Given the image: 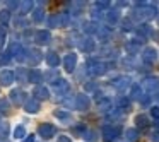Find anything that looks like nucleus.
<instances>
[{"instance_id": "f257e3e1", "label": "nucleus", "mask_w": 159, "mask_h": 142, "mask_svg": "<svg viewBox=\"0 0 159 142\" xmlns=\"http://www.w3.org/2000/svg\"><path fill=\"white\" fill-rule=\"evenodd\" d=\"M16 79V74L12 70H2L0 72V84L2 86H11Z\"/></svg>"}, {"instance_id": "f03ea898", "label": "nucleus", "mask_w": 159, "mask_h": 142, "mask_svg": "<svg viewBox=\"0 0 159 142\" xmlns=\"http://www.w3.org/2000/svg\"><path fill=\"white\" fill-rule=\"evenodd\" d=\"M53 134H55V128H53V125H50V123H43V125H39V135H41L43 139H50V137H53Z\"/></svg>"}, {"instance_id": "7ed1b4c3", "label": "nucleus", "mask_w": 159, "mask_h": 142, "mask_svg": "<svg viewBox=\"0 0 159 142\" xmlns=\"http://www.w3.org/2000/svg\"><path fill=\"white\" fill-rule=\"evenodd\" d=\"M63 65H65V70H67V72H72L74 67H75V55H74V53L67 55L65 60H63Z\"/></svg>"}, {"instance_id": "20e7f679", "label": "nucleus", "mask_w": 159, "mask_h": 142, "mask_svg": "<svg viewBox=\"0 0 159 142\" xmlns=\"http://www.w3.org/2000/svg\"><path fill=\"white\" fill-rule=\"evenodd\" d=\"M24 108H26V111H28V113H36V111L39 110V103L36 99H29V101H26Z\"/></svg>"}, {"instance_id": "39448f33", "label": "nucleus", "mask_w": 159, "mask_h": 142, "mask_svg": "<svg viewBox=\"0 0 159 142\" xmlns=\"http://www.w3.org/2000/svg\"><path fill=\"white\" fill-rule=\"evenodd\" d=\"M36 41H38L39 45H46V43L50 41V33L48 31H38V34H36Z\"/></svg>"}, {"instance_id": "423d86ee", "label": "nucleus", "mask_w": 159, "mask_h": 142, "mask_svg": "<svg viewBox=\"0 0 159 142\" xmlns=\"http://www.w3.org/2000/svg\"><path fill=\"white\" fill-rule=\"evenodd\" d=\"M34 96L39 98V99H48L50 93H48V89H46V87H36V89H34Z\"/></svg>"}, {"instance_id": "0eeeda50", "label": "nucleus", "mask_w": 159, "mask_h": 142, "mask_svg": "<svg viewBox=\"0 0 159 142\" xmlns=\"http://www.w3.org/2000/svg\"><path fill=\"white\" fill-rule=\"evenodd\" d=\"M41 79H43V76L39 74V70H31V72H29V80H31V82L39 84Z\"/></svg>"}, {"instance_id": "6e6552de", "label": "nucleus", "mask_w": 159, "mask_h": 142, "mask_svg": "<svg viewBox=\"0 0 159 142\" xmlns=\"http://www.w3.org/2000/svg\"><path fill=\"white\" fill-rule=\"evenodd\" d=\"M67 86H69V84H67L65 80H57V82L53 84V91H55V93H63V91L67 89Z\"/></svg>"}, {"instance_id": "1a4fd4ad", "label": "nucleus", "mask_w": 159, "mask_h": 142, "mask_svg": "<svg viewBox=\"0 0 159 142\" xmlns=\"http://www.w3.org/2000/svg\"><path fill=\"white\" fill-rule=\"evenodd\" d=\"M11 98H12V99H14V103H16V104H19V103H21V101H22V98H26V96H24V93H22V91L16 89V91H12Z\"/></svg>"}, {"instance_id": "9d476101", "label": "nucleus", "mask_w": 159, "mask_h": 142, "mask_svg": "<svg viewBox=\"0 0 159 142\" xmlns=\"http://www.w3.org/2000/svg\"><path fill=\"white\" fill-rule=\"evenodd\" d=\"M58 63H60V58H58V55H57L55 52L48 53V65H52V67H57Z\"/></svg>"}, {"instance_id": "9b49d317", "label": "nucleus", "mask_w": 159, "mask_h": 142, "mask_svg": "<svg viewBox=\"0 0 159 142\" xmlns=\"http://www.w3.org/2000/svg\"><path fill=\"white\" fill-rule=\"evenodd\" d=\"M9 16H11V14H9V11H2V12H0V22H2V24H7V22H9Z\"/></svg>"}, {"instance_id": "f8f14e48", "label": "nucleus", "mask_w": 159, "mask_h": 142, "mask_svg": "<svg viewBox=\"0 0 159 142\" xmlns=\"http://www.w3.org/2000/svg\"><path fill=\"white\" fill-rule=\"evenodd\" d=\"M43 16H45V11H43V7L36 9V11H34V21H41Z\"/></svg>"}, {"instance_id": "ddd939ff", "label": "nucleus", "mask_w": 159, "mask_h": 142, "mask_svg": "<svg viewBox=\"0 0 159 142\" xmlns=\"http://www.w3.org/2000/svg\"><path fill=\"white\" fill-rule=\"evenodd\" d=\"M33 7H34V5H33V2H24V4L21 5V11L22 12H29Z\"/></svg>"}, {"instance_id": "4468645a", "label": "nucleus", "mask_w": 159, "mask_h": 142, "mask_svg": "<svg viewBox=\"0 0 159 142\" xmlns=\"http://www.w3.org/2000/svg\"><path fill=\"white\" fill-rule=\"evenodd\" d=\"M14 137H16V139H21V137H24V127H17V128H16V132H14Z\"/></svg>"}, {"instance_id": "2eb2a0df", "label": "nucleus", "mask_w": 159, "mask_h": 142, "mask_svg": "<svg viewBox=\"0 0 159 142\" xmlns=\"http://www.w3.org/2000/svg\"><path fill=\"white\" fill-rule=\"evenodd\" d=\"M77 106H79V108H80V106L86 108V106H87V98L80 96V98H79V103H77Z\"/></svg>"}, {"instance_id": "dca6fc26", "label": "nucleus", "mask_w": 159, "mask_h": 142, "mask_svg": "<svg viewBox=\"0 0 159 142\" xmlns=\"http://www.w3.org/2000/svg\"><path fill=\"white\" fill-rule=\"evenodd\" d=\"M19 50H21V46H19L17 43H14V46H11V48H9V53L12 55V53H17Z\"/></svg>"}, {"instance_id": "f3484780", "label": "nucleus", "mask_w": 159, "mask_h": 142, "mask_svg": "<svg viewBox=\"0 0 159 142\" xmlns=\"http://www.w3.org/2000/svg\"><path fill=\"white\" fill-rule=\"evenodd\" d=\"M7 108H9V103H7V101H5V99H0V110L5 111Z\"/></svg>"}, {"instance_id": "a211bd4d", "label": "nucleus", "mask_w": 159, "mask_h": 142, "mask_svg": "<svg viewBox=\"0 0 159 142\" xmlns=\"http://www.w3.org/2000/svg\"><path fill=\"white\" fill-rule=\"evenodd\" d=\"M19 2H9V9H16Z\"/></svg>"}, {"instance_id": "6ab92c4d", "label": "nucleus", "mask_w": 159, "mask_h": 142, "mask_svg": "<svg viewBox=\"0 0 159 142\" xmlns=\"http://www.w3.org/2000/svg\"><path fill=\"white\" fill-rule=\"evenodd\" d=\"M24 142H34V135H29V137L28 139H26V140Z\"/></svg>"}, {"instance_id": "aec40b11", "label": "nucleus", "mask_w": 159, "mask_h": 142, "mask_svg": "<svg viewBox=\"0 0 159 142\" xmlns=\"http://www.w3.org/2000/svg\"><path fill=\"white\" fill-rule=\"evenodd\" d=\"M58 142H70V139H67V137H60V139H58Z\"/></svg>"}]
</instances>
